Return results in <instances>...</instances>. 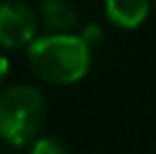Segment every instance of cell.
<instances>
[{"label": "cell", "instance_id": "obj_9", "mask_svg": "<svg viewBox=\"0 0 156 154\" xmlns=\"http://www.w3.org/2000/svg\"><path fill=\"white\" fill-rule=\"evenodd\" d=\"M0 154H19V148L11 146V144H2L0 146Z\"/></svg>", "mask_w": 156, "mask_h": 154}, {"label": "cell", "instance_id": "obj_4", "mask_svg": "<svg viewBox=\"0 0 156 154\" xmlns=\"http://www.w3.org/2000/svg\"><path fill=\"white\" fill-rule=\"evenodd\" d=\"M152 11V0H104L105 19L114 27L135 30Z\"/></svg>", "mask_w": 156, "mask_h": 154}, {"label": "cell", "instance_id": "obj_6", "mask_svg": "<svg viewBox=\"0 0 156 154\" xmlns=\"http://www.w3.org/2000/svg\"><path fill=\"white\" fill-rule=\"evenodd\" d=\"M27 154H70V148L59 137H38L30 144Z\"/></svg>", "mask_w": 156, "mask_h": 154}, {"label": "cell", "instance_id": "obj_7", "mask_svg": "<svg viewBox=\"0 0 156 154\" xmlns=\"http://www.w3.org/2000/svg\"><path fill=\"white\" fill-rule=\"evenodd\" d=\"M80 38H82V42L89 47V51H97L99 47H101V42H104L105 34H104V27L99 26V23H87V26L80 30V34H78Z\"/></svg>", "mask_w": 156, "mask_h": 154}, {"label": "cell", "instance_id": "obj_3", "mask_svg": "<svg viewBox=\"0 0 156 154\" xmlns=\"http://www.w3.org/2000/svg\"><path fill=\"white\" fill-rule=\"evenodd\" d=\"M38 11L23 0L0 2V47L21 49L30 47L38 36Z\"/></svg>", "mask_w": 156, "mask_h": 154}, {"label": "cell", "instance_id": "obj_1", "mask_svg": "<svg viewBox=\"0 0 156 154\" xmlns=\"http://www.w3.org/2000/svg\"><path fill=\"white\" fill-rule=\"evenodd\" d=\"M93 53L78 34H44L27 47V63L40 80L68 87L87 76Z\"/></svg>", "mask_w": 156, "mask_h": 154}, {"label": "cell", "instance_id": "obj_10", "mask_svg": "<svg viewBox=\"0 0 156 154\" xmlns=\"http://www.w3.org/2000/svg\"><path fill=\"white\" fill-rule=\"evenodd\" d=\"M152 9H154V13H156V0H152Z\"/></svg>", "mask_w": 156, "mask_h": 154}, {"label": "cell", "instance_id": "obj_5", "mask_svg": "<svg viewBox=\"0 0 156 154\" xmlns=\"http://www.w3.org/2000/svg\"><path fill=\"white\" fill-rule=\"evenodd\" d=\"M38 17L51 34H70L80 21V13L72 0H42Z\"/></svg>", "mask_w": 156, "mask_h": 154}, {"label": "cell", "instance_id": "obj_8", "mask_svg": "<svg viewBox=\"0 0 156 154\" xmlns=\"http://www.w3.org/2000/svg\"><path fill=\"white\" fill-rule=\"evenodd\" d=\"M9 72H11V63H9V59L0 53V84L9 78Z\"/></svg>", "mask_w": 156, "mask_h": 154}, {"label": "cell", "instance_id": "obj_2", "mask_svg": "<svg viewBox=\"0 0 156 154\" xmlns=\"http://www.w3.org/2000/svg\"><path fill=\"white\" fill-rule=\"evenodd\" d=\"M49 116V103L34 84H11L0 93V139L23 148L36 141Z\"/></svg>", "mask_w": 156, "mask_h": 154}]
</instances>
